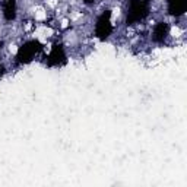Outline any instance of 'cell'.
<instances>
[{
  "label": "cell",
  "instance_id": "6da1fadb",
  "mask_svg": "<svg viewBox=\"0 0 187 187\" xmlns=\"http://www.w3.org/2000/svg\"><path fill=\"white\" fill-rule=\"evenodd\" d=\"M34 18H35V21H44V19L47 18V12H45V9L41 7V6L35 7V15H34Z\"/></svg>",
  "mask_w": 187,
  "mask_h": 187
},
{
  "label": "cell",
  "instance_id": "3957f363",
  "mask_svg": "<svg viewBox=\"0 0 187 187\" xmlns=\"http://www.w3.org/2000/svg\"><path fill=\"white\" fill-rule=\"evenodd\" d=\"M47 4L51 6V7H56L59 4V0H47Z\"/></svg>",
  "mask_w": 187,
  "mask_h": 187
},
{
  "label": "cell",
  "instance_id": "5b68a950",
  "mask_svg": "<svg viewBox=\"0 0 187 187\" xmlns=\"http://www.w3.org/2000/svg\"><path fill=\"white\" fill-rule=\"evenodd\" d=\"M67 25H69V21H67V19H63V21H62V28H66Z\"/></svg>",
  "mask_w": 187,
  "mask_h": 187
},
{
  "label": "cell",
  "instance_id": "7a4b0ae2",
  "mask_svg": "<svg viewBox=\"0 0 187 187\" xmlns=\"http://www.w3.org/2000/svg\"><path fill=\"white\" fill-rule=\"evenodd\" d=\"M171 35H173V37H180V35H181V29H180V28H178V27H173V28H171Z\"/></svg>",
  "mask_w": 187,
  "mask_h": 187
},
{
  "label": "cell",
  "instance_id": "277c9868",
  "mask_svg": "<svg viewBox=\"0 0 187 187\" xmlns=\"http://www.w3.org/2000/svg\"><path fill=\"white\" fill-rule=\"evenodd\" d=\"M9 51H10L12 54H16V51H18V47H16L15 44H12V45L9 47Z\"/></svg>",
  "mask_w": 187,
  "mask_h": 187
}]
</instances>
